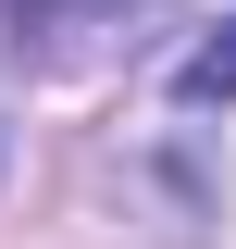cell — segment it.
I'll return each instance as SVG.
<instances>
[{
  "label": "cell",
  "mask_w": 236,
  "mask_h": 249,
  "mask_svg": "<svg viewBox=\"0 0 236 249\" xmlns=\"http://www.w3.org/2000/svg\"><path fill=\"white\" fill-rule=\"evenodd\" d=\"M174 100H186V112H211V100H236V13H224V25H211L199 50L174 62Z\"/></svg>",
  "instance_id": "1"
},
{
  "label": "cell",
  "mask_w": 236,
  "mask_h": 249,
  "mask_svg": "<svg viewBox=\"0 0 236 249\" xmlns=\"http://www.w3.org/2000/svg\"><path fill=\"white\" fill-rule=\"evenodd\" d=\"M87 13H112V0H0V25H13V37H50V25H87Z\"/></svg>",
  "instance_id": "2"
}]
</instances>
